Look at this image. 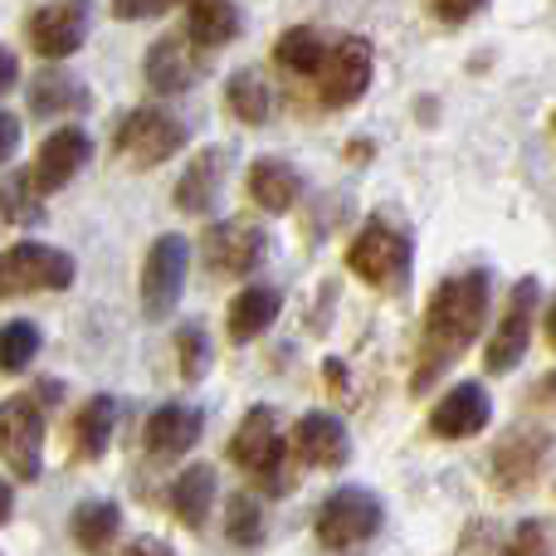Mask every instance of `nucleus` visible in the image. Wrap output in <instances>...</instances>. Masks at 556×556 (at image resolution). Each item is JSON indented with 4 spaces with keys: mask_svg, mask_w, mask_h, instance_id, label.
Here are the masks:
<instances>
[{
    "mask_svg": "<svg viewBox=\"0 0 556 556\" xmlns=\"http://www.w3.org/2000/svg\"><path fill=\"white\" fill-rule=\"evenodd\" d=\"M483 317H489V274L469 269L444 278L425 303V323H420V342H415V371H410V391L425 395L464 352L473 346Z\"/></svg>",
    "mask_w": 556,
    "mask_h": 556,
    "instance_id": "nucleus-1",
    "label": "nucleus"
},
{
    "mask_svg": "<svg viewBox=\"0 0 556 556\" xmlns=\"http://www.w3.org/2000/svg\"><path fill=\"white\" fill-rule=\"evenodd\" d=\"M410 264H415L410 235L395 230L391 220H366L346 244V269L362 283L381 288V293H401L410 283Z\"/></svg>",
    "mask_w": 556,
    "mask_h": 556,
    "instance_id": "nucleus-2",
    "label": "nucleus"
},
{
    "mask_svg": "<svg viewBox=\"0 0 556 556\" xmlns=\"http://www.w3.org/2000/svg\"><path fill=\"white\" fill-rule=\"evenodd\" d=\"M288 444L278 434V420L269 405H254L250 415L240 420V430L230 434V464L254 479L264 493H288Z\"/></svg>",
    "mask_w": 556,
    "mask_h": 556,
    "instance_id": "nucleus-3",
    "label": "nucleus"
},
{
    "mask_svg": "<svg viewBox=\"0 0 556 556\" xmlns=\"http://www.w3.org/2000/svg\"><path fill=\"white\" fill-rule=\"evenodd\" d=\"M386 513L381 503H376V493L366 489H332L323 498V508H317V542H323L327 552H346V547H362V542H371L376 532H381Z\"/></svg>",
    "mask_w": 556,
    "mask_h": 556,
    "instance_id": "nucleus-4",
    "label": "nucleus"
},
{
    "mask_svg": "<svg viewBox=\"0 0 556 556\" xmlns=\"http://www.w3.org/2000/svg\"><path fill=\"white\" fill-rule=\"evenodd\" d=\"M74 260L54 244H10L0 254V298H20V293H59L74 283Z\"/></svg>",
    "mask_w": 556,
    "mask_h": 556,
    "instance_id": "nucleus-5",
    "label": "nucleus"
},
{
    "mask_svg": "<svg viewBox=\"0 0 556 556\" xmlns=\"http://www.w3.org/2000/svg\"><path fill=\"white\" fill-rule=\"evenodd\" d=\"M181 147H186L181 117H172L166 108H156V103L132 108V113L117 123V152H123L137 172H152V166L172 162Z\"/></svg>",
    "mask_w": 556,
    "mask_h": 556,
    "instance_id": "nucleus-6",
    "label": "nucleus"
},
{
    "mask_svg": "<svg viewBox=\"0 0 556 556\" xmlns=\"http://www.w3.org/2000/svg\"><path fill=\"white\" fill-rule=\"evenodd\" d=\"M317 103L323 108H352L362 103V93L371 88V45L362 35H342L327 45L323 64L313 74Z\"/></svg>",
    "mask_w": 556,
    "mask_h": 556,
    "instance_id": "nucleus-7",
    "label": "nucleus"
},
{
    "mask_svg": "<svg viewBox=\"0 0 556 556\" xmlns=\"http://www.w3.org/2000/svg\"><path fill=\"white\" fill-rule=\"evenodd\" d=\"M552 430L542 425H513L498 444H493V464H489V479L498 493H522L552 459Z\"/></svg>",
    "mask_w": 556,
    "mask_h": 556,
    "instance_id": "nucleus-8",
    "label": "nucleus"
},
{
    "mask_svg": "<svg viewBox=\"0 0 556 556\" xmlns=\"http://www.w3.org/2000/svg\"><path fill=\"white\" fill-rule=\"evenodd\" d=\"M39 450H45V410L35 395H10L0 405V459L15 479H39Z\"/></svg>",
    "mask_w": 556,
    "mask_h": 556,
    "instance_id": "nucleus-9",
    "label": "nucleus"
},
{
    "mask_svg": "<svg viewBox=\"0 0 556 556\" xmlns=\"http://www.w3.org/2000/svg\"><path fill=\"white\" fill-rule=\"evenodd\" d=\"M532 313H538V278H518L503 317L493 323L489 352H483V366H489L493 376H508L513 366L522 362V352H528V342H532Z\"/></svg>",
    "mask_w": 556,
    "mask_h": 556,
    "instance_id": "nucleus-10",
    "label": "nucleus"
},
{
    "mask_svg": "<svg viewBox=\"0 0 556 556\" xmlns=\"http://www.w3.org/2000/svg\"><path fill=\"white\" fill-rule=\"evenodd\" d=\"M201 250H205V269H211L215 278H244L264 264V254H269V235L250 220H220V225L205 230Z\"/></svg>",
    "mask_w": 556,
    "mask_h": 556,
    "instance_id": "nucleus-11",
    "label": "nucleus"
},
{
    "mask_svg": "<svg viewBox=\"0 0 556 556\" xmlns=\"http://www.w3.org/2000/svg\"><path fill=\"white\" fill-rule=\"evenodd\" d=\"M186 264H191V244L181 235H162L147 250V264H142V313L147 317H166L181 303Z\"/></svg>",
    "mask_w": 556,
    "mask_h": 556,
    "instance_id": "nucleus-12",
    "label": "nucleus"
},
{
    "mask_svg": "<svg viewBox=\"0 0 556 556\" xmlns=\"http://www.w3.org/2000/svg\"><path fill=\"white\" fill-rule=\"evenodd\" d=\"M88 15H93L88 0H54V5L35 10V15H29V49H35L39 59L78 54V45L88 39Z\"/></svg>",
    "mask_w": 556,
    "mask_h": 556,
    "instance_id": "nucleus-13",
    "label": "nucleus"
},
{
    "mask_svg": "<svg viewBox=\"0 0 556 556\" xmlns=\"http://www.w3.org/2000/svg\"><path fill=\"white\" fill-rule=\"evenodd\" d=\"M88 156H93V142H88L84 127H59V132H49L45 142H39L29 176H35L39 191H64L88 166Z\"/></svg>",
    "mask_w": 556,
    "mask_h": 556,
    "instance_id": "nucleus-14",
    "label": "nucleus"
},
{
    "mask_svg": "<svg viewBox=\"0 0 556 556\" xmlns=\"http://www.w3.org/2000/svg\"><path fill=\"white\" fill-rule=\"evenodd\" d=\"M288 454L298 464H313V469H342L352 459V444H346V425L327 410H307L303 420L293 425V440H288Z\"/></svg>",
    "mask_w": 556,
    "mask_h": 556,
    "instance_id": "nucleus-15",
    "label": "nucleus"
},
{
    "mask_svg": "<svg viewBox=\"0 0 556 556\" xmlns=\"http://www.w3.org/2000/svg\"><path fill=\"white\" fill-rule=\"evenodd\" d=\"M489 395L479 381H459L454 391L440 395V405H430V434L440 440H473L489 430Z\"/></svg>",
    "mask_w": 556,
    "mask_h": 556,
    "instance_id": "nucleus-16",
    "label": "nucleus"
},
{
    "mask_svg": "<svg viewBox=\"0 0 556 556\" xmlns=\"http://www.w3.org/2000/svg\"><path fill=\"white\" fill-rule=\"evenodd\" d=\"M201 430H205V420L195 405H156L147 430H142V440H147V454H152V459H181L186 450L201 444Z\"/></svg>",
    "mask_w": 556,
    "mask_h": 556,
    "instance_id": "nucleus-17",
    "label": "nucleus"
},
{
    "mask_svg": "<svg viewBox=\"0 0 556 556\" xmlns=\"http://www.w3.org/2000/svg\"><path fill=\"white\" fill-rule=\"evenodd\" d=\"M191 39H181V35H162L152 49H147V64H142V74H147V88L152 93H186V88L195 84V74H201V64H195V54H191Z\"/></svg>",
    "mask_w": 556,
    "mask_h": 556,
    "instance_id": "nucleus-18",
    "label": "nucleus"
},
{
    "mask_svg": "<svg viewBox=\"0 0 556 556\" xmlns=\"http://www.w3.org/2000/svg\"><path fill=\"white\" fill-rule=\"evenodd\" d=\"M220 191H225V147H205L181 172L172 201H176V211H186V215H211Z\"/></svg>",
    "mask_w": 556,
    "mask_h": 556,
    "instance_id": "nucleus-19",
    "label": "nucleus"
},
{
    "mask_svg": "<svg viewBox=\"0 0 556 556\" xmlns=\"http://www.w3.org/2000/svg\"><path fill=\"white\" fill-rule=\"evenodd\" d=\"M278 307H283V293L269 283H250L230 298V313H225V332H230L235 346L254 342L260 332H269L278 323Z\"/></svg>",
    "mask_w": 556,
    "mask_h": 556,
    "instance_id": "nucleus-20",
    "label": "nucleus"
},
{
    "mask_svg": "<svg viewBox=\"0 0 556 556\" xmlns=\"http://www.w3.org/2000/svg\"><path fill=\"white\" fill-rule=\"evenodd\" d=\"M298 195H303V181H298V172L283 156H260V162L250 166V201L260 205V211L288 215Z\"/></svg>",
    "mask_w": 556,
    "mask_h": 556,
    "instance_id": "nucleus-21",
    "label": "nucleus"
},
{
    "mask_svg": "<svg viewBox=\"0 0 556 556\" xmlns=\"http://www.w3.org/2000/svg\"><path fill=\"white\" fill-rule=\"evenodd\" d=\"M211 508H215V469L211 464H191V469L172 483V513L191 532H205Z\"/></svg>",
    "mask_w": 556,
    "mask_h": 556,
    "instance_id": "nucleus-22",
    "label": "nucleus"
},
{
    "mask_svg": "<svg viewBox=\"0 0 556 556\" xmlns=\"http://www.w3.org/2000/svg\"><path fill=\"white\" fill-rule=\"evenodd\" d=\"M186 10H191V15H186V39H191L195 49H220L240 35V10H235L230 0H195V5H186Z\"/></svg>",
    "mask_w": 556,
    "mask_h": 556,
    "instance_id": "nucleus-23",
    "label": "nucleus"
},
{
    "mask_svg": "<svg viewBox=\"0 0 556 556\" xmlns=\"http://www.w3.org/2000/svg\"><path fill=\"white\" fill-rule=\"evenodd\" d=\"M327 45H332V39H327L323 29L298 25V29H288V35H278L274 64L283 68V74H293V78H313L317 64H323V54H327Z\"/></svg>",
    "mask_w": 556,
    "mask_h": 556,
    "instance_id": "nucleus-24",
    "label": "nucleus"
},
{
    "mask_svg": "<svg viewBox=\"0 0 556 556\" xmlns=\"http://www.w3.org/2000/svg\"><path fill=\"white\" fill-rule=\"evenodd\" d=\"M225 108H230L244 127L269 123L274 93H269V84H264L260 68H240V74H230V84H225Z\"/></svg>",
    "mask_w": 556,
    "mask_h": 556,
    "instance_id": "nucleus-25",
    "label": "nucleus"
},
{
    "mask_svg": "<svg viewBox=\"0 0 556 556\" xmlns=\"http://www.w3.org/2000/svg\"><path fill=\"white\" fill-rule=\"evenodd\" d=\"M113 425H117L113 395H93V401L78 410V420H74V454L78 459H103L108 440H113Z\"/></svg>",
    "mask_w": 556,
    "mask_h": 556,
    "instance_id": "nucleus-26",
    "label": "nucleus"
},
{
    "mask_svg": "<svg viewBox=\"0 0 556 556\" xmlns=\"http://www.w3.org/2000/svg\"><path fill=\"white\" fill-rule=\"evenodd\" d=\"M68 528H74V542L84 552H103V547H113L117 528H123V513H117V503L93 498V503H78Z\"/></svg>",
    "mask_w": 556,
    "mask_h": 556,
    "instance_id": "nucleus-27",
    "label": "nucleus"
},
{
    "mask_svg": "<svg viewBox=\"0 0 556 556\" xmlns=\"http://www.w3.org/2000/svg\"><path fill=\"white\" fill-rule=\"evenodd\" d=\"M29 108H35L39 117L78 113V108H88V88L78 84V78H68V74H39L35 88H29Z\"/></svg>",
    "mask_w": 556,
    "mask_h": 556,
    "instance_id": "nucleus-28",
    "label": "nucleus"
},
{
    "mask_svg": "<svg viewBox=\"0 0 556 556\" xmlns=\"http://www.w3.org/2000/svg\"><path fill=\"white\" fill-rule=\"evenodd\" d=\"M39 186H35V176L29 172H10L5 181H0V220L5 225H35L39 215Z\"/></svg>",
    "mask_w": 556,
    "mask_h": 556,
    "instance_id": "nucleus-29",
    "label": "nucleus"
},
{
    "mask_svg": "<svg viewBox=\"0 0 556 556\" xmlns=\"http://www.w3.org/2000/svg\"><path fill=\"white\" fill-rule=\"evenodd\" d=\"M225 538H230L235 547H260L264 542V508L254 493H235V498L225 503Z\"/></svg>",
    "mask_w": 556,
    "mask_h": 556,
    "instance_id": "nucleus-30",
    "label": "nucleus"
},
{
    "mask_svg": "<svg viewBox=\"0 0 556 556\" xmlns=\"http://www.w3.org/2000/svg\"><path fill=\"white\" fill-rule=\"evenodd\" d=\"M39 356V327L35 323H5L0 327V371L5 376H15V371H25L29 362Z\"/></svg>",
    "mask_w": 556,
    "mask_h": 556,
    "instance_id": "nucleus-31",
    "label": "nucleus"
},
{
    "mask_svg": "<svg viewBox=\"0 0 556 556\" xmlns=\"http://www.w3.org/2000/svg\"><path fill=\"white\" fill-rule=\"evenodd\" d=\"M176 366H181L186 381H201L205 366H211V337L195 323H186L181 332H176Z\"/></svg>",
    "mask_w": 556,
    "mask_h": 556,
    "instance_id": "nucleus-32",
    "label": "nucleus"
},
{
    "mask_svg": "<svg viewBox=\"0 0 556 556\" xmlns=\"http://www.w3.org/2000/svg\"><path fill=\"white\" fill-rule=\"evenodd\" d=\"M483 5H489V0H425V10H430L440 25H464V20L479 15Z\"/></svg>",
    "mask_w": 556,
    "mask_h": 556,
    "instance_id": "nucleus-33",
    "label": "nucleus"
},
{
    "mask_svg": "<svg viewBox=\"0 0 556 556\" xmlns=\"http://www.w3.org/2000/svg\"><path fill=\"white\" fill-rule=\"evenodd\" d=\"M508 552H552V532H547V522H542V518L522 522L518 538L508 542Z\"/></svg>",
    "mask_w": 556,
    "mask_h": 556,
    "instance_id": "nucleus-34",
    "label": "nucleus"
},
{
    "mask_svg": "<svg viewBox=\"0 0 556 556\" xmlns=\"http://www.w3.org/2000/svg\"><path fill=\"white\" fill-rule=\"evenodd\" d=\"M162 10H166V0H113L117 20H152V15H162Z\"/></svg>",
    "mask_w": 556,
    "mask_h": 556,
    "instance_id": "nucleus-35",
    "label": "nucleus"
},
{
    "mask_svg": "<svg viewBox=\"0 0 556 556\" xmlns=\"http://www.w3.org/2000/svg\"><path fill=\"white\" fill-rule=\"evenodd\" d=\"M528 405H532V410L556 415V371H547L538 386H532V391H528Z\"/></svg>",
    "mask_w": 556,
    "mask_h": 556,
    "instance_id": "nucleus-36",
    "label": "nucleus"
},
{
    "mask_svg": "<svg viewBox=\"0 0 556 556\" xmlns=\"http://www.w3.org/2000/svg\"><path fill=\"white\" fill-rule=\"evenodd\" d=\"M15 147H20V123L10 113H0V166L15 156Z\"/></svg>",
    "mask_w": 556,
    "mask_h": 556,
    "instance_id": "nucleus-37",
    "label": "nucleus"
},
{
    "mask_svg": "<svg viewBox=\"0 0 556 556\" xmlns=\"http://www.w3.org/2000/svg\"><path fill=\"white\" fill-rule=\"evenodd\" d=\"M15 78H20V64H15V54H10L5 45H0V93H5V88L15 84Z\"/></svg>",
    "mask_w": 556,
    "mask_h": 556,
    "instance_id": "nucleus-38",
    "label": "nucleus"
},
{
    "mask_svg": "<svg viewBox=\"0 0 556 556\" xmlns=\"http://www.w3.org/2000/svg\"><path fill=\"white\" fill-rule=\"evenodd\" d=\"M10 508H15V493H10V483L0 479V522L10 518Z\"/></svg>",
    "mask_w": 556,
    "mask_h": 556,
    "instance_id": "nucleus-39",
    "label": "nucleus"
},
{
    "mask_svg": "<svg viewBox=\"0 0 556 556\" xmlns=\"http://www.w3.org/2000/svg\"><path fill=\"white\" fill-rule=\"evenodd\" d=\"M547 342L556 346V303H552V313H547Z\"/></svg>",
    "mask_w": 556,
    "mask_h": 556,
    "instance_id": "nucleus-40",
    "label": "nucleus"
},
{
    "mask_svg": "<svg viewBox=\"0 0 556 556\" xmlns=\"http://www.w3.org/2000/svg\"><path fill=\"white\" fill-rule=\"evenodd\" d=\"M166 5H195V0H166Z\"/></svg>",
    "mask_w": 556,
    "mask_h": 556,
    "instance_id": "nucleus-41",
    "label": "nucleus"
},
{
    "mask_svg": "<svg viewBox=\"0 0 556 556\" xmlns=\"http://www.w3.org/2000/svg\"><path fill=\"white\" fill-rule=\"evenodd\" d=\"M552 127H556V113H552Z\"/></svg>",
    "mask_w": 556,
    "mask_h": 556,
    "instance_id": "nucleus-42",
    "label": "nucleus"
}]
</instances>
